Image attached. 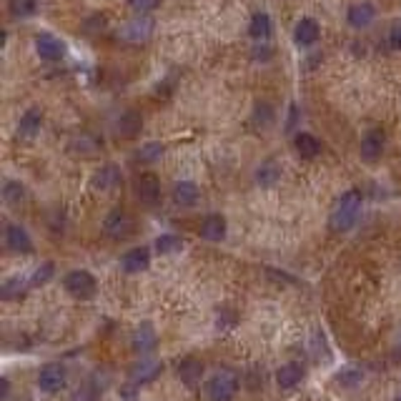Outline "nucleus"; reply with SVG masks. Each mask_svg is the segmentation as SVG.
Listing matches in <instances>:
<instances>
[{
    "mask_svg": "<svg viewBox=\"0 0 401 401\" xmlns=\"http://www.w3.org/2000/svg\"><path fill=\"white\" fill-rule=\"evenodd\" d=\"M359 213H361V193L351 189L336 200L329 224H331L333 231H349L354 229L356 221H359Z\"/></svg>",
    "mask_w": 401,
    "mask_h": 401,
    "instance_id": "obj_1",
    "label": "nucleus"
},
{
    "mask_svg": "<svg viewBox=\"0 0 401 401\" xmlns=\"http://www.w3.org/2000/svg\"><path fill=\"white\" fill-rule=\"evenodd\" d=\"M238 391V378L231 371H216L206 381V394L211 401H234Z\"/></svg>",
    "mask_w": 401,
    "mask_h": 401,
    "instance_id": "obj_2",
    "label": "nucleus"
},
{
    "mask_svg": "<svg viewBox=\"0 0 401 401\" xmlns=\"http://www.w3.org/2000/svg\"><path fill=\"white\" fill-rule=\"evenodd\" d=\"M63 286H65V291L70 293V296H75V298H91L93 293H96V279H93L88 271H70L68 276L63 279Z\"/></svg>",
    "mask_w": 401,
    "mask_h": 401,
    "instance_id": "obj_3",
    "label": "nucleus"
},
{
    "mask_svg": "<svg viewBox=\"0 0 401 401\" xmlns=\"http://www.w3.org/2000/svg\"><path fill=\"white\" fill-rule=\"evenodd\" d=\"M136 196H138V200H141L144 206H148V208L158 206L160 181L153 176V173H141V176L136 178Z\"/></svg>",
    "mask_w": 401,
    "mask_h": 401,
    "instance_id": "obj_4",
    "label": "nucleus"
},
{
    "mask_svg": "<svg viewBox=\"0 0 401 401\" xmlns=\"http://www.w3.org/2000/svg\"><path fill=\"white\" fill-rule=\"evenodd\" d=\"M384 146H386V133L381 128H371V131H367L364 138H361V158L374 163L376 158H381Z\"/></svg>",
    "mask_w": 401,
    "mask_h": 401,
    "instance_id": "obj_5",
    "label": "nucleus"
},
{
    "mask_svg": "<svg viewBox=\"0 0 401 401\" xmlns=\"http://www.w3.org/2000/svg\"><path fill=\"white\" fill-rule=\"evenodd\" d=\"M35 51H38L40 61H48V63H58L63 61V43L51 33H38L35 35Z\"/></svg>",
    "mask_w": 401,
    "mask_h": 401,
    "instance_id": "obj_6",
    "label": "nucleus"
},
{
    "mask_svg": "<svg viewBox=\"0 0 401 401\" xmlns=\"http://www.w3.org/2000/svg\"><path fill=\"white\" fill-rule=\"evenodd\" d=\"M374 20H376V8H374L371 3H367V0L354 3V6L346 11V23L354 30H367Z\"/></svg>",
    "mask_w": 401,
    "mask_h": 401,
    "instance_id": "obj_7",
    "label": "nucleus"
},
{
    "mask_svg": "<svg viewBox=\"0 0 401 401\" xmlns=\"http://www.w3.org/2000/svg\"><path fill=\"white\" fill-rule=\"evenodd\" d=\"M103 231H106V236H110V238H115V241L126 238V236L133 234V218L128 216L126 211H113L106 216Z\"/></svg>",
    "mask_w": 401,
    "mask_h": 401,
    "instance_id": "obj_8",
    "label": "nucleus"
},
{
    "mask_svg": "<svg viewBox=\"0 0 401 401\" xmlns=\"http://www.w3.org/2000/svg\"><path fill=\"white\" fill-rule=\"evenodd\" d=\"M38 386L43 391H48V394L63 389L65 386V367H61V364H48V367L38 374Z\"/></svg>",
    "mask_w": 401,
    "mask_h": 401,
    "instance_id": "obj_9",
    "label": "nucleus"
},
{
    "mask_svg": "<svg viewBox=\"0 0 401 401\" xmlns=\"http://www.w3.org/2000/svg\"><path fill=\"white\" fill-rule=\"evenodd\" d=\"M120 266H123V271H126V274H141V271H146L151 266V251L146 246L131 248V251L123 253V258H120Z\"/></svg>",
    "mask_w": 401,
    "mask_h": 401,
    "instance_id": "obj_10",
    "label": "nucleus"
},
{
    "mask_svg": "<svg viewBox=\"0 0 401 401\" xmlns=\"http://www.w3.org/2000/svg\"><path fill=\"white\" fill-rule=\"evenodd\" d=\"M120 181H123V173H120L118 166H113V163H106V166H101V171H96V176H93V189L98 191H113L120 186Z\"/></svg>",
    "mask_w": 401,
    "mask_h": 401,
    "instance_id": "obj_11",
    "label": "nucleus"
},
{
    "mask_svg": "<svg viewBox=\"0 0 401 401\" xmlns=\"http://www.w3.org/2000/svg\"><path fill=\"white\" fill-rule=\"evenodd\" d=\"M319 35H321V28L314 18H301L298 25H296V30H293V40H296L298 48L314 46L316 40H319Z\"/></svg>",
    "mask_w": 401,
    "mask_h": 401,
    "instance_id": "obj_12",
    "label": "nucleus"
},
{
    "mask_svg": "<svg viewBox=\"0 0 401 401\" xmlns=\"http://www.w3.org/2000/svg\"><path fill=\"white\" fill-rule=\"evenodd\" d=\"M6 243L11 246V251H18V253H30V251H33V241H30L28 231H25L20 224H11V226H8Z\"/></svg>",
    "mask_w": 401,
    "mask_h": 401,
    "instance_id": "obj_13",
    "label": "nucleus"
},
{
    "mask_svg": "<svg viewBox=\"0 0 401 401\" xmlns=\"http://www.w3.org/2000/svg\"><path fill=\"white\" fill-rule=\"evenodd\" d=\"M155 23L151 18H138V20H131V23L123 28V38L131 40V43H144V40L151 38Z\"/></svg>",
    "mask_w": 401,
    "mask_h": 401,
    "instance_id": "obj_14",
    "label": "nucleus"
},
{
    "mask_svg": "<svg viewBox=\"0 0 401 401\" xmlns=\"http://www.w3.org/2000/svg\"><path fill=\"white\" fill-rule=\"evenodd\" d=\"M131 346H133V351H138V354H151V351L155 349L153 326H151V324L138 326L136 331H133V336H131Z\"/></svg>",
    "mask_w": 401,
    "mask_h": 401,
    "instance_id": "obj_15",
    "label": "nucleus"
},
{
    "mask_svg": "<svg viewBox=\"0 0 401 401\" xmlns=\"http://www.w3.org/2000/svg\"><path fill=\"white\" fill-rule=\"evenodd\" d=\"M178 376L186 386L196 389L200 384V376H203V364L198 359H184L178 364Z\"/></svg>",
    "mask_w": 401,
    "mask_h": 401,
    "instance_id": "obj_16",
    "label": "nucleus"
},
{
    "mask_svg": "<svg viewBox=\"0 0 401 401\" xmlns=\"http://www.w3.org/2000/svg\"><path fill=\"white\" fill-rule=\"evenodd\" d=\"M200 236L206 241H221L226 236V218L221 213H211V216L203 218L200 224Z\"/></svg>",
    "mask_w": 401,
    "mask_h": 401,
    "instance_id": "obj_17",
    "label": "nucleus"
},
{
    "mask_svg": "<svg viewBox=\"0 0 401 401\" xmlns=\"http://www.w3.org/2000/svg\"><path fill=\"white\" fill-rule=\"evenodd\" d=\"M198 196H200V191L193 181H178V184L173 186V200H176L178 206H186V208L196 206Z\"/></svg>",
    "mask_w": 401,
    "mask_h": 401,
    "instance_id": "obj_18",
    "label": "nucleus"
},
{
    "mask_svg": "<svg viewBox=\"0 0 401 401\" xmlns=\"http://www.w3.org/2000/svg\"><path fill=\"white\" fill-rule=\"evenodd\" d=\"M43 126V113L38 108H28L23 115H20V123H18V133L25 138H33L35 133Z\"/></svg>",
    "mask_w": 401,
    "mask_h": 401,
    "instance_id": "obj_19",
    "label": "nucleus"
},
{
    "mask_svg": "<svg viewBox=\"0 0 401 401\" xmlns=\"http://www.w3.org/2000/svg\"><path fill=\"white\" fill-rule=\"evenodd\" d=\"M248 35H251L256 43H266L271 38V18L266 13H256L248 23Z\"/></svg>",
    "mask_w": 401,
    "mask_h": 401,
    "instance_id": "obj_20",
    "label": "nucleus"
},
{
    "mask_svg": "<svg viewBox=\"0 0 401 401\" xmlns=\"http://www.w3.org/2000/svg\"><path fill=\"white\" fill-rule=\"evenodd\" d=\"M301 378H304V369L298 364H284L276 374V381H279L281 389H293L296 384H301Z\"/></svg>",
    "mask_w": 401,
    "mask_h": 401,
    "instance_id": "obj_21",
    "label": "nucleus"
},
{
    "mask_svg": "<svg viewBox=\"0 0 401 401\" xmlns=\"http://www.w3.org/2000/svg\"><path fill=\"white\" fill-rule=\"evenodd\" d=\"M293 146H296V153L301 158H316L321 153V141L316 136H311V133H298Z\"/></svg>",
    "mask_w": 401,
    "mask_h": 401,
    "instance_id": "obj_22",
    "label": "nucleus"
},
{
    "mask_svg": "<svg viewBox=\"0 0 401 401\" xmlns=\"http://www.w3.org/2000/svg\"><path fill=\"white\" fill-rule=\"evenodd\" d=\"M279 178H281V168L276 166V160H264V163L256 168L258 186H266V189H271V186L279 184Z\"/></svg>",
    "mask_w": 401,
    "mask_h": 401,
    "instance_id": "obj_23",
    "label": "nucleus"
},
{
    "mask_svg": "<svg viewBox=\"0 0 401 401\" xmlns=\"http://www.w3.org/2000/svg\"><path fill=\"white\" fill-rule=\"evenodd\" d=\"M38 11V0H8V13L15 20H25Z\"/></svg>",
    "mask_w": 401,
    "mask_h": 401,
    "instance_id": "obj_24",
    "label": "nucleus"
},
{
    "mask_svg": "<svg viewBox=\"0 0 401 401\" xmlns=\"http://www.w3.org/2000/svg\"><path fill=\"white\" fill-rule=\"evenodd\" d=\"M138 131H141V115H138L136 110H128V113L120 115V120H118V133H120V136L133 138Z\"/></svg>",
    "mask_w": 401,
    "mask_h": 401,
    "instance_id": "obj_25",
    "label": "nucleus"
},
{
    "mask_svg": "<svg viewBox=\"0 0 401 401\" xmlns=\"http://www.w3.org/2000/svg\"><path fill=\"white\" fill-rule=\"evenodd\" d=\"M3 198H6L8 206H20L25 200V186L18 184V181H8L3 186Z\"/></svg>",
    "mask_w": 401,
    "mask_h": 401,
    "instance_id": "obj_26",
    "label": "nucleus"
},
{
    "mask_svg": "<svg viewBox=\"0 0 401 401\" xmlns=\"http://www.w3.org/2000/svg\"><path fill=\"white\" fill-rule=\"evenodd\" d=\"M155 251L158 253H176V251H181V246H184V241L178 238L176 234H163V236H158L155 238Z\"/></svg>",
    "mask_w": 401,
    "mask_h": 401,
    "instance_id": "obj_27",
    "label": "nucleus"
},
{
    "mask_svg": "<svg viewBox=\"0 0 401 401\" xmlns=\"http://www.w3.org/2000/svg\"><path fill=\"white\" fill-rule=\"evenodd\" d=\"M361 378H364V374H361V369H344V371H338L336 374V381L344 389H354V386H359L361 384Z\"/></svg>",
    "mask_w": 401,
    "mask_h": 401,
    "instance_id": "obj_28",
    "label": "nucleus"
},
{
    "mask_svg": "<svg viewBox=\"0 0 401 401\" xmlns=\"http://www.w3.org/2000/svg\"><path fill=\"white\" fill-rule=\"evenodd\" d=\"M158 374H160V364H138L136 371H133V381H141V384H146V381L155 378Z\"/></svg>",
    "mask_w": 401,
    "mask_h": 401,
    "instance_id": "obj_29",
    "label": "nucleus"
},
{
    "mask_svg": "<svg viewBox=\"0 0 401 401\" xmlns=\"http://www.w3.org/2000/svg\"><path fill=\"white\" fill-rule=\"evenodd\" d=\"M160 155H163V144H146L141 146V151H138V158L144 160V163H153V160H158Z\"/></svg>",
    "mask_w": 401,
    "mask_h": 401,
    "instance_id": "obj_30",
    "label": "nucleus"
},
{
    "mask_svg": "<svg viewBox=\"0 0 401 401\" xmlns=\"http://www.w3.org/2000/svg\"><path fill=\"white\" fill-rule=\"evenodd\" d=\"M53 271H56V266H53L51 261H46V264L40 266V269H35V274L30 276V286H43V284H48Z\"/></svg>",
    "mask_w": 401,
    "mask_h": 401,
    "instance_id": "obj_31",
    "label": "nucleus"
},
{
    "mask_svg": "<svg viewBox=\"0 0 401 401\" xmlns=\"http://www.w3.org/2000/svg\"><path fill=\"white\" fill-rule=\"evenodd\" d=\"M160 6V0H128V8L136 11L138 15H146V13H153Z\"/></svg>",
    "mask_w": 401,
    "mask_h": 401,
    "instance_id": "obj_32",
    "label": "nucleus"
},
{
    "mask_svg": "<svg viewBox=\"0 0 401 401\" xmlns=\"http://www.w3.org/2000/svg\"><path fill=\"white\" fill-rule=\"evenodd\" d=\"M253 118H256L258 126H269L271 120H274V110H271L266 103H258V106H256V113H253Z\"/></svg>",
    "mask_w": 401,
    "mask_h": 401,
    "instance_id": "obj_33",
    "label": "nucleus"
},
{
    "mask_svg": "<svg viewBox=\"0 0 401 401\" xmlns=\"http://www.w3.org/2000/svg\"><path fill=\"white\" fill-rule=\"evenodd\" d=\"M389 48H394V51H401V20H396V23L391 25V30H389Z\"/></svg>",
    "mask_w": 401,
    "mask_h": 401,
    "instance_id": "obj_34",
    "label": "nucleus"
},
{
    "mask_svg": "<svg viewBox=\"0 0 401 401\" xmlns=\"http://www.w3.org/2000/svg\"><path fill=\"white\" fill-rule=\"evenodd\" d=\"M271 56V51H269V48H256V51H253V58H269Z\"/></svg>",
    "mask_w": 401,
    "mask_h": 401,
    "instance_id": "obj_35",
    "label": "nucleus"
},
{
    "mask_svg": "<svg viewBox=\"0 0 401 401\" xmlns=\"http://www.w3.org/2000/svg\"><path fill=\"white\" fill-rule=\"evenodd\" d=\"M396 401H401V394H399V396H396Z\"/></svg>",
    "mask_w": 401,
    "mask_h": 401,
    "instance_id": "obj_36",
    "label": "nucleus"
}]
</instances>
